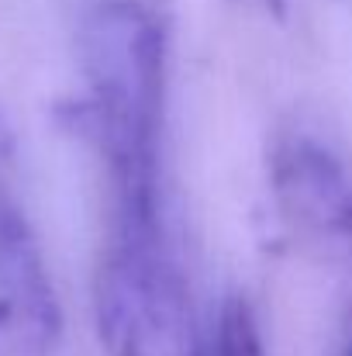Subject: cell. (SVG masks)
Segmentation results:
<instances>
[{
  "instance_id": "cell-2",
  "label": "cell",
  "mask_w": 352,
  "mask_h": 356,
  "mask_svg": "<svg viewBox=\"0 0 352 356\" xmlns=\"http://www.w3.org/2000/svg\"><path fill=\"white\" fill-rule=\"evenodd\" d=\"M104 356H211L166 229H111L94 273Z\"/></svg>"
},
{
  "instance_id": "cell-1",
  "label": "cell",
  "mask_w": 352,
  "mask_h": 356,
  "mask_svg": "<svg viewBox=\"0 0 352 356\" xmlns=\"http://www.w3.org/2000/svg\"><path fill=\"white\" fill-rule=\"evenodd\" d=\"M76 131L104 163L111 229H162L169 24L149 0H101L80 28Z\"/></svg>"
},
{
  "instance_id": "cell-5",
  "label": "cell",
  "mask_w": 352,
  "mask_h": 356,
  "mask_svg": "<svg viewBox=\"0 0 352 356\" xmlns=\"http://www.w3.org/2000/svg\"><path fill=\"white\" fill-rule=\"evenodd\" d=\"M211 356H266L259 318L245 298H232L221 308L218 332L211 343Z\"/></svg>"
},
{
  "instance_id": "cell-7",
  "label": "cell",
  "mask_w": 352,
  "mask_h": 356,
  "mask_svg": "<svg viewBox=\"0 0 352 356\" xmlns=\"http://www.w3.org/2000/svg\"><path fill=\"white\" fill-rule=\"evenodd\" d=\"M342 356H352V329H349V339H346V346H342Z\"/></svg>"
},
{
  "instance_id": "cell-3",
  "label": "cell",
  "mask_w": 352,
  "mask_h": 356,
  "mask_svg": "<svg viewBox=\"0 0 352 356\" xmlns=\"http://www.w3.org/2000/svg\"><path fill=\"white\" fill-rule=\"evenodd\" d=\"M266 194L280 236L318 263L352 259V173L315 135L294 131L273 142Z\"/></svg>"
},
{
  "instance_id": "cell-4",
  "label": "cell",
  "mask_w": 352,
  "mask_h": 356,
  "mask_svg": "<svg viewBox=\"0 0 352 356\" xmlns=\"http://www.w3.org/2000/svg\"><path fill=\"white\" fill-rule=\"evenodd\" d=\"M62 343V308L14 197L0 187V353L52 356Z\"/></svg>"
},
{
  "instance_id": "cell-6",
  "label": "cell",
  "mask_w": 352,
  "mask_h": 356,
  "mask_svg": "<svg viewBox=\"0 0 352 356\" xmlns=\"http://www.w3.org/2000/svg\"><path fill=\"white\" fill-rule=\"evenodd\" d=\"M238 7H249V10H255V14H262V17H276V21H283L287 17V7H290V0H235Z\"/></svg>"
}]
</instances>
